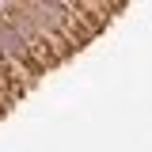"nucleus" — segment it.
Returning a JSON list of instances; mask_svg holds the SVG:
<instances>
[{
    "label": "nucleus",
    "mask_w": 152,
    "mask_h": 152,
    "mask_svg": "<svg viewBox=\"0 0 152 152\" xmlns=\"http://www.w3.org/2000/svg\"><path fill=\"white\" fill-rule=\"evenodd\" d=\"M122 12L126 4H0V118Z\"/></svg>",
    "instance_id": "1"
}]
</instances>
